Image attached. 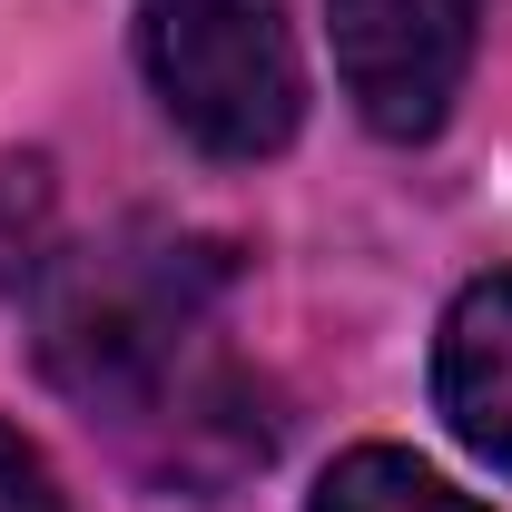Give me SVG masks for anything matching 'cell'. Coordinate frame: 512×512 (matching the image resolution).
Wrapping results in <instances>:
<instances>
[{
    "mask_svg": "<svg viewBox=\"0 0 512 512\" xmlns=\"http://www.w3.org/2000/svg\"><path fill=\"white\" fill-rule=\"evenodd\" d=\"M40 227H50V168L10 158L0 168V286H20L40 266Z\"/></svg>",
    "mask_w": 512,
    "mask_h": 512,
    "instance_id": "cell-6",
    "label": "cell"
},
{
    "mask_svg": "<svg viewBox=\"0 0 512 512\" xmlns=\"http://www.w3.org/2000/svg\"><path fill=\"white\" fill-rule=\"evenodd\" d=\"M138 69L207 158H276L306 119L286 0H138Z\"/></svg>",
    "mask_w": 512,
    "mask_h": 512,
    "instance_id": "cell-2",
    "label": "cell"
},
{
    "mask_svg": "<svg viewBox=\"0 0 512 512\" xmlns=\"http://www.w3.org/2000/svg\"><path fill=\"white\" fill-rule=\"evenodd\" d=\"M325 20H335V79L375 138L414 148L453 119L483 40V0H325Z\"/></svg>",
    "mask_w": 512,
    "mask_h": 512,
    "instance_id": "cell-3",
    "label": "cell"
},
{
    "mask_svg": "<svg viewBox=\"0 0 512 512\" xmlns=\"http://www.w3.org/2000/svg\"><path fill=\"white\" fill-rule=\"evenodd\" d=\"M306 512H483L473 493H453L434 463H414L404 444H355L325 463L316 503Z\"/></svg>",
    "mask_w": 512,
    "mask_h": 512,
    "instance_id": "cell-5",
    "label": "cell"
},
{
    "mask_svg": "<svg viewBox=\"0 0 512 512\" xmlns=\"http://www.w3.org/2000/svg\"><path fill=\"white\" fill-rule=\"evenodd\" d=\"M0 512H69L60 473L40 463V444H30V434H10V424H0Z\"/></svg>",
    "mask_w": 512,
    "mask_h": 512,
    "instance_id": "cell-7",
    "label": "cell"
},
{
    "mask_svg": "<svg viewBox=\"0 0 512 512\" xmlns=\"http://www.w3.org/2000/svg\"><path fill=\"white\" fill-rule=\"evenodd\" d=\"M237 256L188 227H119L99 247L50 256L40 286V365L69 404L138 434L197 365H217V306Z\"/></svg>",
    "mask_w": 512,
    "mask_h": 512,
    "instance_id": "cell-1",
    "label": "cell"
},
{
    "mask_svg": "<svg viewBox=\"0 0 512 512\" xmlns=\"http://www.w3.org/2000/svg\"><path fill=\"white\" fill-rule=\"evenodd\" d=\"M434 404H444L453 444L512 483V266L503 276H473L444 306V335H434Z\"/></svg>",
    "mask_w": 512,
    "mask_h": 512,
    "instance_id": "cell-4",
    "label": "cell"
}]
</instances>
